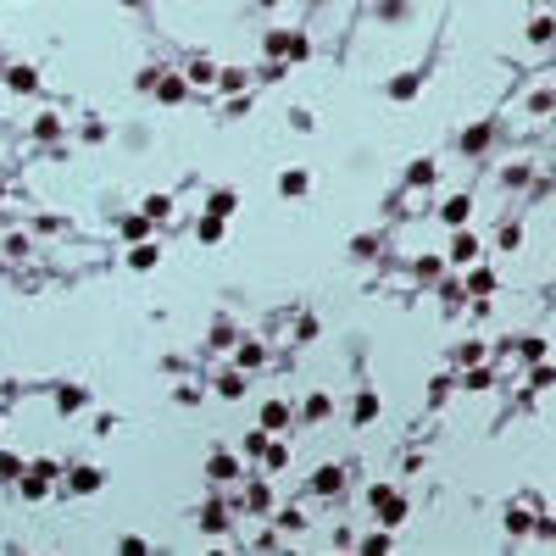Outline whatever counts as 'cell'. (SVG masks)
Listing matches in <instances>:
<instances>
[{"label":"cell","mask_w":556,"mask_h":556,"mask_svg":"<svg viewBox=\"0 0 556 556\" xmlns=\"http://www.w3.org/2000/svg\"><path fill=\"white\" fill-rule=\"evenodd\" d=\"M101 484H106L101 467H72V490H78V495H95Z\"/></svg>","instance_id":"1"},{"label":"cell","mask_w":556,"mask_h":556,"mask_svg":"<svg viewBox=\"0 0 556 556\" xmlns=\"http://www.w3.org/2000/svg\"><path fill=\"white\" fill-rule=\"evenodd\" d=\"M467 211H473V200H467V195H451V200L440 206V217H445L451 228H462V223H467Z\"/></svg>","instance_id":"2"},{"label":"cell","mask_w":556,"mask_h":556,"mask_svg":"<svg viewBox=\"0 0 556 556\" xmlns=\"http://www.w3.org/2000/svg\"><path fill=\"white\" fill-rule=\"evenodd\" d=\"M339 484H345V473H339V467H317V473H312V490H317V495H334Z\"/></svg>","instance_id":"3"},{"label":"cell","mask_w":556,"mask_h":556,"mask_svg":"<svg viewBox=\"0 0 556 556\" xmlns=\"http://www.w3.org/2000/svg\"><path fill=\"white\" fill-rule=\"evenodd\" d=\"M473 256H479V239H473V234H456V239H451V262H456V267L473 262Z\"/></svg>","instance_id":"4"},{"label":"cell","mask_w":556,"mask_h":556,"mask_svg":"<svg viewBox=\"0 0 556 556\" xmlns=\"http://www.w3.org/2000/svg\"><path fill=\"white\" fill-rule=\"evenodd\" d=\"M234 211H239V195H228V189H217V195H211V217H234Z\"/></svg>","instance_id":"5"},{"label":"cell","mask_w":556,"mask_h":556,"mask_svg":"<svg viewBox=\"0 0 556 556\" xmlns=\"http://www.w3.org/2000/svg\"><path fill=\"white\" fill-rule=\"evenodd\" d=\"M284 423H289V406L284 401H267L262 406V429H284Z\"/></svg>","instance_id":"6"},{"label":"cell","mask_w":556,"mask_h":556,"mask_svg":"<svg viewBox=\"0 0 556 556\" xmlns=\"http://www.w3.org/2000/svg\"><path fill=\"white\" fill-rule=\"evenodd\" d=\"M156 256H161V250L145 239V245H134V250H128V267H156Z\"/></svg>","instance_id":"7"},{"label":"cell","mask_w":556,"mask_h":556,"mask_svg":"<svg viewBox=\"0 0 556 556\" xmlns=\"http://www.w3.org/2000/svg\"><path fill=\"white\" fill-rule=\"evenodd\" d=\"M206 473H211V479H239V462H234V456H211Z\"/></svg>","instance_id":"8"},{"label":"cell","mask_w":556,"mask_h":556,"mask_svg":"<svg viewBox=\"0 0 556 556\" xmlns=\"http://www.w3.org/2000/svg\"><path fill=\"white\" fill-rule=\"evenodd\" d=\"M484 145H490V122H479V128L462 134V150H484Z\"/></svg>","instance_id":"9"},{"label":"cell","mask_w":556,"mask_h":556,"mask_svg":"<svg viewBox=\"0 0 556 556\" xmlns=\"http://www.w3.org/2000/svg\"><path fill=\"white\" fill-rule=\"evenodd\" d=\"M6 78H12V90H23V95H28V90H39V78H34V67H12Z\"/></svg>","instance_id":"10"},{"label":"cell","mask_w":556,"mask_h":556,"mask_svg":"<svg viewBox=\"0 0 556 556\" xmlns=\"http://www.w3.org/2000/svg\"><path fill=\"white\" fill-rule=\"evenodd\" d=\"M217 395L239 401V395H245V378H239V373H223V378H217Z\"/></svg>","instance_id":"11"},{"label":"cell","mask_w":556,"mask_h":556,"mask_svg":"<svg viewBox=\"0 0 556 556\" xmlns=\"http://www.w3.org/2000/svg\"><path fill=\"white\" fill-rule=\"evenodd\" d=\"M156 90H161V101H167V106H173V101H184V78H167V72H161Z\"/></svg>","instance_id":"12"},{"label":"cell","mask_w":556,"mask_h":556,"mask_svg":"<svg viewBox=\"0 0 556 556\" xmlns=\"http://www.w3.org/2000/svg\"><path fill=\"white\" fill-rule=\"evenodd\" d=\"M467 289H473V295H495V273H490V267H479L473 278H467Z\"/></svg>","instance_id":"13"},{"label":"cell","mask_w":556,"mask_h":556,"mask_svg":"<svg viewBox=\"0 0 556 556\" xmlns=\"http://www.w3.org/2000/svg\"><path fill=\"white\" fill-rule=\"evenodd\" d=\"M200 529H206V534H223V529H228V512H223V506H206V523H200Z\"/></svg>","instance_id":"14"},{"label":"cell","mask_w":556,"mask_h":556,"mask_svg":"<svg viewBox=\"0 0 556 556\" xmlns=\"http://www.w3.org/2000/svg\"><path fill=\"white\" fill-rule=\"evenodd\" d=\"M200 239H206V245H217V239H223V217H211V211H206V223H200Z\"/></svg>","instance_id":"15"},{"label":"cell","mask_w":556,"mask_h":556,"mask_svg":"<svg viewBox=\"0 0 556 556\" xmlns=\"http://www.w3.org/2000/svg\"><path fill=\"white\" fill-rule=\"evenodd\" d=\"M289 39H295V34H267L262 45H267V56H289Z\"/></svg>","instance_id":"16"},{"label":"cell","mask_w":556,"mask_h":556,"mask_svg":"<svg viewBox=\"0 0 556 556\" xmlns=\"http://www.w3.org/2000/svg\"><path fill=\"white\" fill-rule=\"evenodd\" d=\"M167 211H173V206H167V195H150V200H145V217H150V223H161Z\"/></svg>","instance_id":"17"},{"label":"cell","mask_w":556,"mask_h":556,"mask_svg":"<svg viewBox=\"0 0 556 556\" xmlns=\"http://www.w3.org/2000/svg\"><path fill=\"white\" fill-rule=\"evenodd\" d=\"M34 134H39V140H56V134H62V122H56V117L45 111V117H39V122H34Z\"/></svg>","instance_id":"18"},{"label":"cell","mask_w":556,"mask_h":556,"mask_svg":"<svg viewBox=\"0 0 556 556\" xmlns=\"http://www.w3.org/2000/svg\"><path fill=\"white\" fill-rule=\"evenodd\" d=\"M28 473V462H17V456H0V479H23Z\"/></svg>","instance_id":"19"},{"label":"cell","mask_w":556,"mask_h":556,"mask_svg":"<svg viewBox=\"0 0 556 556\" xmlns=\"http://www.w3.org/2000/svg\"><path fill=\"white\" fill-rule=\"evenodd\" d=\"M390 95H395V101H406V95H417V78H412V72H406V78H395V83H390Z\"/></svg>","instance_id":"20"},{"label":"cell","mask_w":556,"mask_h":556,"mask_svg":"<svg viewBox=\"0 0 556 556\" xmlns=\"http://www.w3.org/2000/svg\"><path fill=\"white\" fill-rule=\"evenodd\" d=\"M245 78H250V72H239V67H228V72H217V83H223V90H245Z\"/></svg>","instance_id":"21"},{"label":"cell","mask_w":556,"mask_h":556,"mask_svg":"<svg viewBox=\"0 0 556 556\" xmlns=\"http://www.w3.org/2000/svg\"><path fill=\"white\" fill-rule=\"evenodd\" d=\"M556 384V367H534V378H529V390H551Z\"/></svg>","instance_id":"22"},{"label":"cell","mask_w":556,"mask_h":556,"mask_svg":"<svg viewBox=\"0 0 556 556\" xmlns=\"http://www.w3.org/2000/svg\"><path fill=\"white\" fill-rule=\"evenodd\" d=\"M551 34H556V28H551V17H534V28H529V39H534V45H545Z\"/></svg>","instance_id":"23"},{"label":"cell","mask_w":556,"mask_h":556,"mask_svg":"<svg viewBox=\"0 0 556 556\" xmlns=\"http://www.w3.org/2000/svg\"><path fill=\"white\" fill-rule=\"evenodd\" d=\"M262 456H267V467H273V473L289 462V451H284V445H273V440H267V451H262Z\"/></svg>","instance_id":"24"},{"label":"cell","mask_w":556,"mask_h":556,"mask_svg":"<svg viewBox=\"0 0 556 556\" xmlns=\"http://www.w3.org/2000/svg\"><path fill=\"white\" fill-rule=\"evenodd\" d=\"M412 184H434V161H412Z\"/></svg>","instance_id":"25"},{"label":"cell","mask_w":556,"mask_h":556,"mask_svg":"<svg viewBox=\"0 0 556 556\" xmlns=\"http://www.w3.org/2000/svg\"><path fill=\"white\" fill-rule=\"evenodd\" d=\"M356 417H362V423L378 417V395H356Z\"/></svg>","instance_id":"26"},{"label":"cell","mask_w":556,"mask_h":556,"mask_svg":"<svg viewBox=\"0 0 556 556\" xmlns=\"http://www.w3.org/2000/svg\"><path fill=\"white\" fill-rule=\"evenodd\" d=\"M462 362H467V367L484 362V345H479V339H467V345H462Z\"/></svg>","instance_id":"27"},{"label":"cell","mask_w":556,"mask_h":556,"mask_svg":"<svg viewBox=\"0 0 556 556\" xmlns=\"http://www.w3.org/2000/svg\"><path fill=\"white\" fill-rule=\"evenodd\" d=\"M189 78H195V83H217V72H211V62H195V67H189Z\"/></svg>","instance_id":"28"},{"label":"cell","mask_w":556,"mask_h":556,"mask_svg":"<svg viewBox=\"0 0 556 556\" xmlns=\"http://www.w3.org/2000/svg\"><path fill=\"white\" fill-rule=\"evenodd\" d=\"M518 345H523V356H529V362H540V356H545V339H518Z\"/></svg>","instance_id":"29"},{"label":"cell","mask_w":556,"mask_h":556,"mask_svg":"<svg viewBox=\"0 0 556 556\" xmlns=\"http://www.w3.org/2000/svg\"><path fill=\"white\" fill-rule=\"evenodd\" d=\"M306 189V173H284V195H301Z\"/></svg>","instance_id":"30"},{"label":"cell","mask_w":556,"mask_h":556,"mask_svg":"<svg viewBox=\"0 0 556 556\" xmlns=\"http://www.w3.org/2000/svg\"><path fill=\"white\" fill-rule=\"evenodd\" d=\"M145 223H150V217H122V234H128V239H140V234H145Z\"/></svg>","instance_id":"31"},{"label":"cell","mask_w":556,"mask_h":556,"mask_svg":"<svg viewBox=\"0 0 556 556\" xmlns=\"http://www.w3.org/2000/svg\"><path fill=\"white\" fill-rule=\"evenodd\" d=\"M245 501H250V506H267V501H273V490H267V484H250V495H245Z\"/></svg>","instance_id":"32"},{"label":"cell","mask_w":556,"mask_h":556,"mask_svg":"<svg viewBox=\"0 0 556 556\" xmlns=\"http://www.w3.org/2000/svg\"><path fill=\"white\" fill-rule=\"evenodd\" d=\"M262 362V345H239V367H256Z\"/></svg>","instance_id":"33"},{"label":"cell","mask_w":556,"mask_h":556,"mask_svg":"<svg viewBox=\"0 0 556 556\" xmlns=\"http://www.w3.org/2000/svg\"><path fill=\"white\" fill-rule=\"evenodd\" d=\"M83 406V390H62V412H78Z\"/></svg>","instance_id":"34"},{"label":"cell","mask_w":556,"mask_h":556,"mask_svg":"<svg viewBox=\"0 0 556 556\" xmlns=\"http://www.w3.org/2000/svg\"><path fill=\"white\" fill-rule=\"evenodd\" d=\"M306 417H328V395H312L306 401Z\"/></svg>","instance_id":"35"},{"label":"cell","mask_w":556,"mask_h":556,"mask_svg":"<svg viewBox=\"0 0 556 556\" xmlns=\"http://www.w3.org/2000/svg\"><path fill=\"white\" fill-rule=\"evenodd\" d=\"M122 6H140V0H122Z\"/></svg>","instance_id":"36"}]
</instances>
